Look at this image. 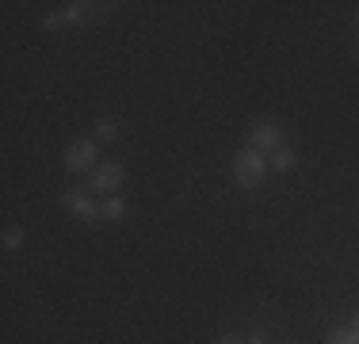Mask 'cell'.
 Returning <instances> with one entry per match:
<instances>
[{
    "label": "cell",
    "instance_id": "cell-12",
    "mask_svg": "<svg viewBox=\"0 0 359 344\" xmlns=\"http://www.w3.org/2000/svg\"><path fill=\"white\" fill-rule=\"evenodd\" d=\"M62 23H65V15L57 12V15H46V20H42V27H46V31H57Z\"/></svg>",
    "mask_w": 359,
    "mask_h": 344
},
{
    "label": "cell",
    "instance_id": "cell-13",
    "mask_svg": "<svg viewBox=\"0 0 359 344\" xmlns=\"http://www.w3.org/2000/svg\"><path fill=\"white\" fill-rule=\"evenodd\" d=\"M218 344H245V340H241V337H233V333H229V337H222Z\"/></svg>",
    "mask_w": 359,
    "mask_h": 344
},
{
    "label": "cell",
    "instance_id": "cell-2",
    "mask_svg": "<svg viewBox=\"0 0 359 344\" xmlns=\"http://www.w3.org/2000/svg\"><path fill=\"white\" fill-rule=\"evenodd\" d=\"M96 153H100L96 138H81V142H73L69 150H65V168L69 172H92L96 168Z\"/></svg>",
    "mask_w": 359,
    "mask_h": 344
},
{
    "label": "cell",
    "instance_id": "cell-8",
    "mask_svg": "<svg viewBox=\"0 0 359 344\" xmlns=\"http://www.w3.org/2000/svg\"><path fill=\"white\" fill-rule=\"evenodd\" d=\"M325 344H359V333L352 329V325H337V329H329Z\"/></svg>",
    "mask_w": 359,
    "mask_h": 344
},
{
    "label": "cell",
    "instance_id": "cell-14",
    "mask_svg": "<svg viewBox=\"0 0 359 344\" xmlns=\"http://www.w3.org/2000/svg\"><path fill=\"white\" fill-rule=\"evenodd\" d=\"M352 329L359 333V310H355V314H352Z\"/></svg>",
    "mask_w": 359,
    "mask_h": 344
},
{
    "label": "cell",
    "instance_id": "cell-7",
    "mask_svg": "<svg viewBox=\"0 0 359 344\" xmlns=\"http://www.w3.org/2000/svg\"><path fill=\"white\" fill-rule=\"evenodd\" d=\"M92 12H96V4H84V0H76V4L65 8V23H84V20H92Z\"/></svg>",
    "mask_w": 359,
    "mask_h": 344
},
{
    "label": "cell",
    "instance_id": "cell-3",
    "mask_svg": "<svg viewBox=\"0 0 359 344\" xmlns=\"http://www.w3.org/2000/svg\"><path fill=\"white\" fill-rule=\"evenodd\" d=\"M123 180H126V172H123L118 161H107V165H96L88 172V187H92V192H118Z\"/></svg>",
    "mask_w": 359,
    "mask_h": 344
},
{
    "label": "cell",
    "instance_id": "cell-4",
    "mask_svg": "<svg viewBox=\"0 0 359 344\" xmlns=\"http://www.w3.org/2000/svg\"><path fill=\"white\" fill-rule=\"evenodd\" d=\"M62 206H65V211H73L81 222H96V218H104V214H100V203L92 199V195L76 192V187H69V192H62Z\"/></svg>",
    "mask_w": 359,
    "mask_h": 344
},
{
    "label": "cell",
    "instance_id": "cell-5",
    "mask_svg": "<svg viewBox=\"0 0 359 344\" xmlns=\"http://www.w3.org/2000/svg\"><path fill=\"white\" fill-rule=\"evenodd\" d=\"M279 142H283V134H279V126L276 123H256L252 126V150H260L264 157H268L271 150H279Z\"/></svg>",
    "mask_w": 359,
    "mask_h": 344
},
{
    "label": "cell",
    "instance_id": "cell-11",
    "mask_svg": "<svg viewBox=\"0 0 359 344\" xmlns=\"http://www.w3.org/2000/svg\"><path fill=\"white\" fill-rule=\"evenodd\" d=\"M23 245V230L20 226H8L4 230V249H20Z\"/></svg>",
    "mask_w": 359,
    "mask_h": 344
},
{
    "label": "cell",
    "instance_id": "cell-9",
    "mask_svg": "<svg viewBox=\"0 0 359 344\" xmlns=\"http://www.w3.org/2000/svg\"><path fill=\"white\" fill-rule=\"evenodd\" d=\"M100 214H104V218H111V222H118V218L126 214V203L118 199V195H111V199L100 203Z\"/></svg>",
    "mask_w": 359,
    "mask_h": 344
},
{
    "label": "cell",
    "instance_id": "cell-10",
    "mask_svg": "<svg viewBox=\"0 0 359 344\" xmlns=\"http://www.w3.org/2000/svg\"><path fill=\"white\" fill-rule=\"evenodd\" d=\"M115 138H118V123L100 119V123H96V142H115Z\"/></svg>",
    "mask_w": 359,
    "mask_h": 344
},
{
    "label": "cell",
    "instance_id": "cell-15",
    "mask_svg": "<svg viewBox=\"0 0 359 344\" xmlns=\"http://www.w3.org/2000/svg\"><path fill=\"white\" fill-rule=\"evenodd\" d=\"M249 344H264V337H260V333H256V337H252V340H249Z\"/></svg>",
    "mask_w": 359,
    "mask_h": 344
},
{
    "label": "cell",
    "instance_id": "cell-1",
    "mask_svg": "<svg viewBox=\"0 0 359 344\" xmlns=\"http://www.w3.org/2000/svg\"><path fill=\"white\" fill-rule=\"evenodd\" d=\"M264 172H268V157H264L260 150H252V145H245V150H237L233 157V180L241 187H260Z\"/></svg>",
    "mask_w": 359,
    "mask_h": 344
},
{
    "label": "cell",
    "instance_id": "cell-6",
    "mask_svg": "<svg viewBox=\"0 0 359 344\" xmlns=\"http://www.w3.org/2000/svg\"><path fill=\"white\" fill-rule=\"evenodd\" d=\"M268 168H276V172H290V168H294V153H290L287 145L271 150V153H268Z\"/></svg>",
    "mask_w": 359,
    "mask_h": 344
}]
</instances>
